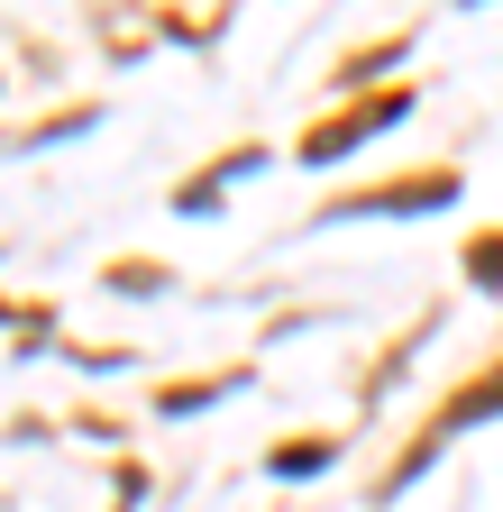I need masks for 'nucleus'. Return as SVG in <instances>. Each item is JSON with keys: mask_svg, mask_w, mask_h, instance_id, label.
<instances>
[{"mask_svg": "<svg viewBox=\"0 0 503 512\" xmlns=\"http://www.w3.org/2000/svg\"><path fill=\"white\" fill-rule=\"evenodd\" d=\"M302 467L321 476V467H330V448H321V439H293V448H275V476H302Z\"/></svg>", "mask_w": 503, "mask_h": 512, "instance_id": "nucleus-3", "label": "nucleus"}, {"mask_svg": "<svg viewBox=\"0 0 503 512\" xmlns=\"http://www.w3.org/2000/svg\"><path fill=\"white\" fill-rule=\"evenodd\" d=\"M385 119H403V92H385V101H357L348 119H330V128H311V138H302V156H311V165H321V156H339V147H357V138H375V128H385Z\"/></svg>", "mask_w": 503, "mask_h": 512, "instance_id": "nucleus-1", "label": "nucleus"}, {"mask_svg": "<svg viewBox=\"0 0 503 512\" xmlns=\"http://www.w3.org/2000/svg\"><path fill=\"white\" fill-rule=\"evenodd\" d=\"M485 412H503V375H494V384H476V394H458V403H449V430H458V421H485Z\"/></svg>", "mask_w": 503, "mask_h": 512, "instance_id": "nucleus-2", "label": "nucleus"}]
</instances>
